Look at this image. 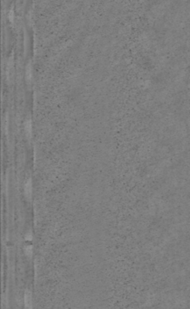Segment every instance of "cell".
Returning a JSON list of instances; mask_svg holds the SVG:
<instances>
[{
    "label": "cell",
    "instance_id": "cell-5",
    "mask_svg": "<svg viewBox=\"0 0 190 309\" xmlns=\"http://www.w3.org/2000/svg\"><path fill=\"white\" fill-rule=\"evenodd\" d=\"M27 240H29V241H30V240H32V235L31 234L27 235Z\"/></svg>",
    "mask_w": 190,
    "mask_h": 309
},
{
    "label": "cell",
    "instance_id": "cell-3",
    "mask_svg": "<svg viewBox=\"0 0 190 309\" xmlns=\"http://www.w3.org/2000/svg\"><path fill=\"white\" fill-rule=\"evenodd\" d=\"M25 131L28 138H31L32 136V122L30 119L26 120L25 123Z\"/></svg>",
    "mask_w": 190,
    "mask_h": 309
},
{
    "label": "cell",
    "instance_id": "cell-1",
    "mask_svg": "<svg viewBox=\"0 0 190 309\" xmlns=\"http://www.w3.org/2000/svg\"><path fill=\"white\" fill-rule=\"evenodd\" d=\"M25 309H32V294L29 290L25 293Z\"/></svg>",
    "mask_w": 190,
    "mask_h": 309
},
{
    "label": "cell",
    "instance_id": "cell-2",
    "mask_svg": "<svg viewBox=\"0 0 190 309\" xmlns=\"http://www.w3.org/2000/svg\"><path fill=\"white\" fill-rule=\"evenodd\" d=\"M25 195L27 199H30L32 196V180L28 179L25 184Z\"/></svg>",
    "mask_w": 190,
    "mask_h": 309
},
{
    "label": "cell",
    "instance_id": "cell-4",
    "mask_svg": "<svg viewBox=\"0 0 190 309\" xmlns=\"http://www.w3.org/2000/svg\"><path fill=\"white\" fill-rule=\"evenodd\" d=\"M25 252L26 256L29 257V258H31L32 252H33V248H32V246L31 245L26 246V247L25 248Z\"/></svg>",
    "mask_w": 190,
    "mask_h": 309
}]
</instances>
